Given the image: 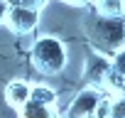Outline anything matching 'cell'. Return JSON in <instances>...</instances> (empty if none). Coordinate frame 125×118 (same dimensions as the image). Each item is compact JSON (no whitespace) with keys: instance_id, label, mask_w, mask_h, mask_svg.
I'll use <instances>...</instances> for the list:
<instances>
[{"instance_id":"6da1fadb","label":"cell","mask_w":125,"mask_h":118,"mask_svg":"<svg viewBox=\"0 0 125 118\" xmlns=\"http://www.w3.org/2000/svg\"><path fill=\"white\" fill-rule=\"evenodd\" d=\"M32 62L39 71L44 74H56L64 69L66 64V52H64V44L54 37H42L37 39V44L32 47Z\"/></svg>"},{"instance_id":"7a4b0ae2","label":"cell","mask_w":125,"mask_h":118,"mask_svg":"<svg viewBox=\"0 0 125 118\" xmlns=\"http://www.w3.org/2000/svg\"><path fill=\"white\" fill-rule=\"evenodd\" d=\"M93 37H96L98 44L113 49V47H118V44L125 42V25H123L120 20H101V22L96 25Z\"/></svg>"},{"instance_id":"3957f363","label":"cell","mask_w":125,"mask_h":118,"mask_svg":"<svg viewBox=\"0 0 125 118\" xmlns=\"http://www.w3.org/2000/svg\"><path fill=\"white\" fill-rule=\"evenodd\" d=\"M101 94L96 89H86L76 96V101L69 106V118H86V116H93L98 103H101Z\"/></svg>"},{"instance_id":"277c9868","label":"cell","mask_w":125,"mask_h":118,"mask_svg":"<svg viewBox=\"0 0 125 118\" xmlns=\"http://www.w3.org/2000/svg\"><path fill=\"white\" fill-rule=\"evenodd\" d=\"M8 22H10V27L17 35H22V32H30V30L37 27V12L34 10H27L22 5H15L8 12Z\"/></svg>"},{"instance_id":"5b68a950","label":"cell","mask_w":125,"mask_h":118,"mask_svg":"<svg viewBox=\"0 0 125 118\" xmlns=\"http://www.w3.org/2000/svg\"><path fill=\"white\" fill-rule=\"evenodd\" d=\"M30 94H32V86H30L27 81H22V79L10 81L8 89H5V98H8V103H10V106H17V108H22V106L30 101Z\"/></svg>"},{"instance_id":"8992f818","label":"cell","mask_w":125,"mask_h":118,"mask_svg":"<svg viewBox=\"0 0 125 118\" xmlns=\"http://www.w3.org/2000/svg\"><path fill=\"white\" fill-rule=\"evenodd\" d=\"M110 71H113V67H110L108 59H103V57H91V59H88V67H86V79L101 84V81H105V79L110 76Z\"/></svg>"},{"instance_id":"52a82bcc","label":"cell","mask_w":125,"mask_h":118,"mask_svg":"<svg viewBox=\"0 0 125 118\" xmlns=\"http://www.w3.org/2000/svg\"><path fill=\"white\" fill-rule=\"evenodd\" d=\"M96 10L98 15H103L105 20H115L125 12V3L123 0H98L96 3Z\"/></svg>"},{"instance_id":"ba28073f","label":"cell","mask_w":125,"mask_h":118,"mask_svg":"<svg viewBox=\"0 0 125 118\" xmlns=\"http://www.w3.org/2000/svg\"><path fill=\"white\" fill-rule=\"evenodd\" d=\"M22 118H54V106H44L37 101H27L22 106Z\"/></svg>"},{"instance_id":"9c48e42d","label":"cell","mask_w":125,"mask_h":118,"mask_svg":"<svg viewBox=\"0 0 125 118\" xmlns=\"http://www.w3.org/2000/svg\"><path fill=\"white\" fill-rule=\"evenodd\" d=\"M30 101H37V103H44V106H54V103H56V91H54L52 86L37 84V86H32Z\"/></svg>"},{"instance_id":"30bf717a","label":"cell","mask_w":125,"mask_h":118,"mask_svg":"<svg viewBox=\"0 0 125 118\" xmlns=\"http://www.w3.org/2000/svg\"><path fill=\"white\" fill-rule=\"evenodd\" d=\"M110 67H113V74H118L120 79H125V49H120V52L113 57Z\"/></svg>"},{"instance_id":"8fae6325","label":"cell","mask_w":125,"mask_h":118,"mask_svg":"<svg viewBox=\"0 0 125 118\" xmlns=\"http://www.w3.org/2000/svg\"><path fill=\"white\" fill-rule=\"evenodd\" d=\"M17 5H22V8H27V10H39V8H44L47 5V0H17Z\"/></svg>"},{"instance_id":"7c38bea8","label":"cell","mask_w":125,"mask_h":118,"mask_svg":"<svg viewBox=\"0 0 125 118\" xmlns=\"http://www.w3.org/2000/svg\"><path fill=\"white\" fill-rule=\"evenodd\" d=\"M8 12H10L8 3H5V0H0V22H5V20H8Z\"/></svg>"},{"instance_id":"4fadbf2b","label":"cell","mask_w":125,"mask_h":118,"mask_svg":"<svg viewBox=\"0 0 125 118\" xmlns=\"http://www.w3.org/2000/svg\"><path fill=\"white\" fill-rule=\"evenodd\" d=\"M66 3H71V5H86L88 0H66Z\"/></svg>"},{"instance_id":"5bb4252c","label":"cell","mask_w":125,"mask_h":118,"mask_svg":"<svg viewBox=\"0 0 125 118\" xmlns=\"http://www.w3.org/2000/svg\"><path fill=\"white\" fill-rule=\"evenodd\" d=\"M86 118H96V116H86Z\"/></svg>"},{"instance_id":"9a60e30c","label":"cell","mask_w":125,"mask_h":118,"mask_svg":"<svg viewBox=\"0 0 125 118\" xmlns=\"http://www.w3.org/2000/svg\"><path fill=\"white\" fill-rule=\"evenodd\" d=\"M123 3H125V0H123Z\"/></svg>"}]
</instances>
